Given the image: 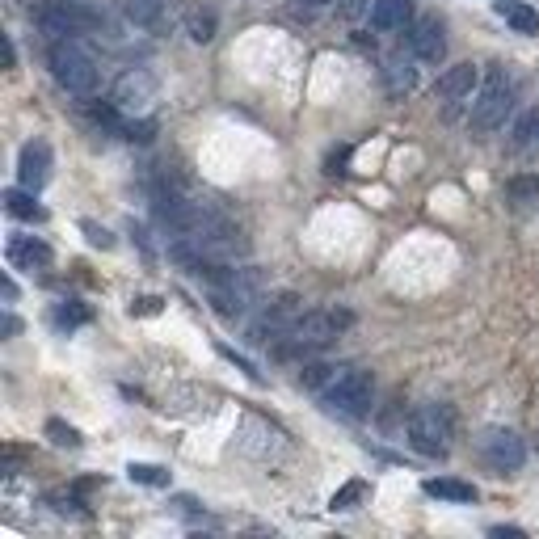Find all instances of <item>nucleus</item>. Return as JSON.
I'll list each match as a JSON object with an SVG mask.
<instances>
[{"label": "nucleus", "instance_id": "obj_1", "mask_svg": "<svg viewBox=\"0 0 539 539\" xmlns=\"http://www.w3.org/2000/svg\"><path fill=\"white\" fill-rule=\"evenodd\" d=\"M207 299L219 316H228V321L249 316L266 299V274L257 266H224V270L207 274Z\"/></svg>", "mask_w": 539, "mask_h": 539}, {"label": "nucleus", "instance_id": "obj_2", "mask_svg": "<svg viewBox=\"0 0 539 539\" xmlns=\"http://www.w3.org/2000/svg\"><path fill=\"white\" fill-rule=\"evenodd\" d=\"M51 76L59 81V89H68L72 97H93L97 93V55L85 47L81 34H68V38H55L51 51Z\"/></svg>", "mask_w": 539, "mask_h": 539}, {"label": "nucleus", "instance_id": "obj_3", "mask_svg": "<svg viewBox=\"0 0 539 539\" xmlns=\"http://www.w3.org/2000/svg\"><path fill=\"white\" fill-rule=\"evenodd\" d=\"M350 321H354V316L342 312V308H312V312H304V316H299V321L291 325V333L283 337V342H278V350H283V354L325 350V346H333L337 337L350 329Z\"/></svg>", "mask_w": 539, "mask_h": 539}, {"label": "nucleus", "instance_id": "obj_4", "mask_svg": "<svg viewBox=\"0 0 539 539\" xmlns=\"http://www.w3.org/2000/svg\"><path fill=\"white\" fill-rule=\"evenodd\" d=\"M510 114H514V81L506 76V68H493L485 76V85L472 97L468 123H472L476 135H489V131H502Z\"/></svg>", "mask_w": 539, "mask_h": 539}, {"label": "nucleus", "instance_id": "obj_5", "mask_svg": "<svg viewBox=\"0 0 539 539\" xmlns=\"http://www.w3.org/2000/svg\"><path fill=\"white\" fill-rule=\"evenodd\" d=\"M455 430V413L447 405H417L405 422V438L417 455H447Z\"/></svg>", "mask_w": 539, "mask_h": 539}, {"label": "nucleus", "instance_id": "obj_6", "mask_svg": "<svg viewBox=\"0 0 539 539\" xmlns=\"http://www.w3.org/2000/svg\"><path fill=\"white\" fill-rule=\"evenodd\" d=\"M371 396H375V384H371V375L367 371H354V367H342L329 384L321 388V405L337 417H363L371 409Z\"/></svg>", "mask_w": 539, "mask_h": 539}, {"label": "nucleus", "instance_id": "obj_7", "mask_svg": "<svg viewBox=\"0 0 539 539\" xmlns=\"http://www.w3.org/2000/svg\"><path fill=\"white\" fill-rule=\"evenodd\" d=\"M34 26L55 43V38L97 30L102 26V13H93L89 5H81V0H55V5H43L34 13Z\"/></svg>", "mask_w": 539, "mask_h": 539}, {"label": "nucleus", "instance_id": "obj_8", "mask_svg": "<svg viewBox=\"0 0 539 539\" xmlns=\"http://www.w3.org/2000/svg\"><path fill=\"white\" fill-rule=\"evenodd\" d=\"M299 316H304V304H299V295H274L270 304L262 308V316L253 321L249 342H253V346H274V342H283Z\"/></svg>", "mask_w": 539, "mask_h": 539}, {"label": "nucleus", "instance_id": "obj_9", "mask_svg": "<svg viewBox=\"0 0 539 539\" xmlns=\"http://www.w3.org/2000/svg\"><path fill=\"white\" fill-rule=\"evenodd\" d=\"M481 455L497 472H518L527 464V443L514 430H485L481 434Z\"/></svg>", "mask_w": 539, "mask_h": 539}, {"label": "nucleus", "instance_id": "obj_10", "mask_svg": "<svg viewBox=\"0 0 539 539\" xmlns=\"http://www.w3.org/2000/svg\"><path fill=\"white\" fill-rule=\"evenodd\" d=\"M152 97H156V81H152V72L131 68V72L118 76V85H114V97H110V102H114L118 110H123V114H144Z\"/></svg>", "mask_w": 539, "mask_h": 539}, {"label": "nucleus", "instance_id": "obj_11", "mask_svg": "<svg viewBox=\"0 0 539 539\" xmlns=\"http://www.w3.org/2000/svg\"><path fill=\"white\" fill-rule=\"evenodd\" d=\"M409 51L413 59H422V64H443L447 59V30L438 17H417L413 30H409Z\"/></svg>", "mask_w": 539, "mask_h": 539}, {"label": "nucleus", "instance_id": "obj_12", "mask_svg": "<svg viewBox=\"0 0 539 539\" xmlns=\"http://www.w3.org/2000/svg\"><path fill=\"white\" fill-rule=\"evenodd\" d=\"M17 182L34 194L51 182V144L47 139H30L22 148V156H17Z\"/></svg>", "mask_w": 539, "mask_h": 539}, {"label": "nucleus", "instance_id": "obj_13", "mask_svg": "<svg viewBox=\"0 0 539 539\" xmlns=\"http://www.w3.org/2000/svg\"><path fill=\"white\" fill-rule=\"evenodd\" d=\"M472 93H476V64H455L434 81V102H443L447 110L472 102Z\"/></svg>", "mask_w": 539, "mask_h": 539}, {"label": "nucleus", "instance_id": "obj_14", "mask_svg": "<svg viewBox=\"0 0 539 539\" xmlns=\"http://www.w3.org/2000/svg\"><path fill=\"white\" fill-rule=\"evenodd\" d=\"M9 266L17 270H47L51 266V249L38 236H9Z\"/></svg>", "mask_w": 539, "mask_h": 539}, {"label": "nucleus", "instance_id": "obj_15", "mask_svg": "<svg viewBox=\"0 0 539 539\" xmlns=\"http://www.w3.org/2000/svg\"><path fill=\"white\" fill-rule=\"evenodd\" d=\"M409 17H413V0H375L371 5V30L375 34H396V30H405Z\"/></svg>", "mask_w": 539, "mask_h": 539}, {"label": "nucleus", "instance_id": "obj_16", "mask_svg": "<svg viewBox=\"0 0 539 539\" xmlns=\"http://www.w3.org/2000/svg\"><path fill=\"white\" fill-rule=\"evenodd\" d=\"M426 493L438 497V502H455V506L476 502V485L455 481V476H430V481H426Z\"/></svg>", "mask_w": 539, "mask_h": 539}, {"label": "nucleus", "instance_id": "obj_17", "mask_svg": "<svg viewBox=\"0 0 539 539\" xmlns=\"http://www.w3.org/2000/svg\"><path fill=\"white\" fill-rule=\"evenodd\" d=\"M497 17H506V26H514L518 34H539V13L523 0H497Z\"/></svg>", "mask_w": 539, "mask_h": 539}, {"label": "nucleus", "instance_id": "obj_18", "mask_svg": "<svg viewBox=\"0 0 539 539\" xmlns=\"http://www.w3.org/2000/svg\"><path fill=\"white\" fill-rule=\"evenodd\" d=\"M5 211L13 215V219H26V224H43L47 219V211L34 203V190H5Z\"/></svg>", "mask_w": 539, "mask_h": 539}, {"label": "nucleus", "instance_id": "obj_19", "mask_svg": "<svg viewBox=\"0 0 539 539\" xmlns=\"http://www.w3.org/2000/svg\"><path fill=\"white\" fill-rule=\"evenodd\" d=\"M413 85H417L413 59H405V55H392V59H388V89H392V93H409Z\"/></svg>", "mask_w": 539, "mask_h": 539}, {"label": "nucleus", "instance_id": "obj_20", "mask_svg": "<svg viewBox=\"0 0 539 539\" xmlns=\"http://www.w3.org/2000/svg\"><path fill=\"white\" fill-rule=\"evenodd\" d=\"M127 476L135 485H148V489H165L169 485V472L161 464H127Z\"/></svg>", "mask_w": 539, "mask_h": 539}, {"label": "nucleus", "instance_id": "obj_21", "mask_svg": "<svg viewBox=\"0 0 539 539\" xmlns=\"http://www.w3.org/2000/svg\"><path fill=\"white\" fill-rule=\"evenodd\" d=\"M514 144H518V148H535V144H539V106H531V110L514 123Z\"/></svg>", "mask_w": 539, "mask_h": 539}, {"label": "nucleus", "instance_id": "obj_22", "mask_svg": "<svg viewBox=\"0 0 539 539\" xmlns=\"http://www.w3.org/2000/svg\"><path fill=\"white\" fill-rule=\"evenodd\" d=\"M506 198H510V203H539V177L527 173V177L506 182Z\"/></svg>", "mask_w": 539, "mask_h": 539}, {"label": "nucleus", "instance_id": "obj_23", "mask_svg": "<svg viewBox=\"0 0 539 539\" xmlns=\"http://www.w3.org/2000/svg\"><path fill=\"white\" fill-rule=\"evenodd\" d=\"M363 497H367V481H346L342 489L329 497V510H354Z\"/></svg>", "mask_w": 539, "mask_h": 539}, {"label": "nucleus", "instance_id": "obj_24", "mask_svg": "<svg viewBox=\"0 0 539 539\" xmlns=\"http://www.w3.org/2000/svg\"><path fill=\"white\" fill-rule=\"evenodd\" d=\"M123 13L135 26H152L161 17V0H123Z\"/></svg>", "mask_w": 539, "mask_h": 539}, {"label": "nucleus", "instance_id": "obj_25", "mask_svg": "<svg viewBox=\"0 0 539 539\" xmlns=\"http://www.w3.org/2000/svg\"><path fill=\"white\" fill-rule=\"evenodd\" d=\"M55 325L59 329H81V325H89V308L76 304V299H68V304L55 308Z\"/></svg>", "mask_w": 539, "mask_h": 539}, {"label": "nucleus", "instance_id": "obj_26", "mask_svg": "<svg viewBox=\"0 0 539 539\" xmlns=\"http://www.w3.org/2000/svg\"><path fill=\"white\" fill-rule=\"evenodd\" d=\"M47 438L55 447H72V451L81 447V430L68 426V422H47Z\"/></svg>", "mask_w": 539, "mask_h": 539}, {"label": "nucleus", "instance_id": "obj_27", "mask_svg": "<svg viewBox=\"0 0 539 539\" xmlns=\"http://www.w3.org/2000/svg\"><path fill=\"white\" fill-rule=\"evenodd\" d=\"M375 0H337V17H346V22H358V17L371 13Z\"/></svg>", "mask_w": 539, "mask_h": 539}, {"label": "nucleus", "instance_id": "obj_28", "mask_svg": "<svg viewBox=\"0 0 539 539\" xmlns=\"http://www.w3.org/2000/svg\"><path fill=\"white\" fill-rule=\"evenodd\" d=\"M190 38L194 43H211L215 38V17L207 13V17H190Z\"/></svg>", "mask_w": 539, "mask_h": 539}, {"label": "nucleus", "instance_id": "obj_29", "mask_svg": "<svg viewBox=\"0 0 539 539\" xmlns=\"http://www.w3.org/2000/svg\"><path fill=\"white\" fill-rule=\"evenodd\" d=\"M81 232L89 236V245H97V249H110V245H114V236H110V228H102V224H93V219H85V224H81Z\"/></svg>", "mask_w": 539, "mask_h": 539}, {"label": "nucleus", "instance_id": "obj_30", "mask_svg": "<svg viewBox=\"0 0 539 539\" xmlns=\"http://www.w3.org/2000/svg\"><path fill=\"white\" fill-rule=\"evenodd\" d=\"M161 312V299H131V316H152Z\"/></svg>", "mask_w": 539, "mask_h": 539}, {"label": "nucleus", "instance_id": "obj_31", "mask_svg": "<svg viewBox=\"0 0 539 539\" xmlns=\"http://www.w3.org/2000/svg\"><path fill=\"white\" fill-rule=\"evenodd\" d=\"M489 535H497V539H506V535H514V539H518V535H523V527H493Z\"/></svg>", "mask_w": 539, "mask_h": 539}, {"label": "nucleus", "instance_id": "obj_32", "mask_svg": "<svg viewBox=\"0 0 539 539\" xmlns=\"http://www.w3.org/2000/svg\"><path fill=\"white\" fill-rule=\"evenodd\" d=\"M13 299H17V283H13V278H5V304H13Z\"/></svg>", "mask_w": 539, "mask_h": 539}]
</instances>
